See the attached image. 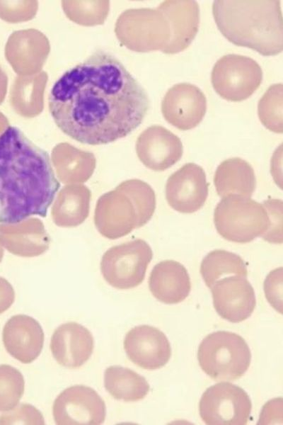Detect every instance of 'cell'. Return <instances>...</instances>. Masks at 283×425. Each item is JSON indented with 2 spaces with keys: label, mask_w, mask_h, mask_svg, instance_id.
<instances>
[{
  "label": "cell",
  "mask_w": 283,
  "mask_h": 425,
  "mask_svg": "<svg viewBox=\"0 0 283 425\" xmlns=\"http://www.w3.org/2000/svg\"><path fill=\"white\" fill-rule=\"evenodd\" d=\"M161 109L164 119L180 130L195 128L207 110V98L197 86L189 83L173 85L162 99Z\"/></svg>",
  "instance_id": "obj_12"
},
{
  "label": "cell",
  "mask_w": 283,
  "mask_h": 425,
  "mask_svg": "<svg viewBox=\"0 0 283 425\" xmlns=\"http://www.w3.org/2000/svg\"><path fill=\"white\" fill-rule=\"evenodd\" d=\"M104 386L115 399L136 402L144 399L149 391L146 380L134 370L113 366L104 372Z\"/></svg>",
  "instance_id": "obj_23"
},
{
  "label": "cell",
  "mask_w": 283,
  "mask_h": 425,
  "mask_svg": "<svg viewBox=\"0 0 283 425\" xmlns=\"http://www.w3.org/2000/svg\"><path fill=\"white\" fill-rule=\"evenodd\" d=\"M149 287L151 294L160 302L177 304L188 296L191 283L183 265L173 260H165L152 269Z\"/></svg>",
  "instance_id": "obj_20"
},
{
  "label": "cell",
  "mask_w": 283,
  "mask_h": 425,
  "mask_svg": "<svg viewBox=\"0 0 283 425\" xmlns=\"http://www.w3.org/2000/svg\"><path fill=\"white\" fill-rule=\"evenodd\" d=\"M51 161L55 175L64 184H82L93 174L96 162L93 157L76 153L67 154L56 152Z\"/></svg>",
  "instance_id": "obj_25"
},
{
  "label": "cell",
  "mask_w": 283,
  "mask_h": 425,
  "mask_svg": "<svg viewBox=\"0 0 283 425\" xmlns=\"http://www.w3.org/2000/svg\"><path fill=\"white\" fill-rule=\"evenodd\" d=\"M15 300V291L11 284L0 276V314L7 310Z\"/></svg>",
  "instance_id": "obj_31"
},
{
  "label": "cell",
  "mask_w": 283,
  "mask_h": 425,
  "mask_svg": "<svg viewBox=\"0 0 283 425\" xmlns=\"http://www.w3.org/2000/svg\"><path fill=\"white\" fill-rule=\"evenodd\" d=\"M214 183L220 197L238 194L250 198L255 190L256 178L249 163L233 157L224 160L218 166Z\"/></svg>",
  "instance_id": "obj_22"
},
{
  "label": "cell",
  "mask_w": 283,
  "mask_h": 425,
  "mask_svg": "<svg viewBox=\"0 0 283 425\" xmlns=\"http://www.w3.org/2000/svg\"><path fill=\"white\" fill-rule=\"evenodd\" d=\"M149 107L141 84L117 58L100 50L65 72L48 97L59 129L89 145L126 137L142 123Z\"/></svg>",
  "instance_id": "obj_1"
},
{
  "label": "cell",
  "mask_w": 283,
  "mask_h": 425,
  "mask_svg": "<svg viewBox=\"0 0 283 425\" xmlns=\"http://www.w3.org/2000/svg\"><path fill=\"white\" fill-rule=\"evenodd\" d=\"M216 312L224 319L238 323L253 312L256 299L247 277L233 275L221 278L210 288Z\"/></svg>",
  "instance_id": "obj_13"
},
{
  "label": "cell",
  "mask_w": 283,
  "mask_h": 425,
  "mask_svg": "<svg viewBox=\"0 0 283 425\" xmlns=\"http://www.w3.org/2000/svg\"><path fill=\"white\" fill-rule=\"evenodd\" d=\"M251 400L241 387L230 382H219L202 395L200 415L209 425H244L249 420Z\"/></svg>",
  "instance_id": "obj_9"
},
{
  "label": "cell",
  "mask_w": 283,
  "mask_h": 425,
  "mask_svg": "<svg viewBox=\"0 0 283 425\" xmlns=\"http://www.w3.org/2000/svg\"><path fill=\"white\" fill-rule=\"evenodd\" d=\"M197 358L202 370L215 380H236L248 369L251 353L240 335L218 331L200 343Z\"/></svg>",
  "instance_id": "obj_5"
},
{
  "label": "cell",
  "mask_w": 283,
  "mask_h": 425,
  "mask_svg": "<svg viewBox=\"0 0 283 425\" xmlns=\"http://www.w3.org/2000/svg\"><path fill=\"white\" fill-rule=\"evenodd\" d=\"M264 290L270 305L282 313V267L275 268L267 275L264 282Z\"/></svg>",
  "instance_id": "obj_30"
},
{
  "label": "cell",
  "mask_w": 283,
  "mask_h": 425,
  "mask_svg": "<svg viewBox=\"0 0 283 425\" xmlns=\"http://www.w3.org/2000/svg\"><path fill=\"white\" fill-rule=\"evenodd\" d=\"M52 414L59 425H98L105 421L106 407L96 391L78 385L65 389L57 397Z\"/></svg>",
  "instance_id": "obj_10"
},
{
  "label": "cell",
  "mask_w": 283,
  "mask_h": 425,
  "mask_svg": "<svg viewBox=\"0 0 283 425\" xmlns=\"http://www.w3.org/2000/svg\"><path fill=\"white\" fill-rule=\"evenodd\" d=\"M153 251L147 242L137 239L108 249L100 261L105 281L117 289H130L141 284Z\"/></svg>",
  "instance_id": "obj_7"
},
{
  "label": "cell",
  "mask_w": 283,
  "mask_h": 425,
  "mask_svg": "<svg viewBox=\"0 0 283 425\" xmlns=\"http://www.w3.org/2000/svg\"><path fill=\"white\" fill-rule=\"evenodd\" d=\"M50 244L45 225L38 218L30 217L16 223H0V245L13 255L36 257L45 253Z\"/></svg>",
  "instance_id": "obj_16"
},
{
  "label": "cell",
  "mask_w": 283,
  "mask_h": 425,
  "mask_svg": "<svg viewBox=\"0 0 283 425\" xmlns=\"http://www.w3.org/2000/svg\"><path fill=\"white\" fill-rule=\"evenodd\" d=\"M262 71L253 59L236 54L219 58L214 64L211 81L214 91L225 100L241 101L259 87Z\"/></svg>",
  "instance_id": "obj_8"
},
{
  "label": "cell",
  "mask_w": 283,
  "mask_h": 425,
  "mask_svg": "<svg viewBox=\"0 0 283 425\" xmlns=\"http://www.w3.org/2000/svg\"><path fill=\"white\" fill-rule=\"evenodd\" d=\"M200 273L206 284L211 288L220 278L233 275L247 277L248 270L242 258L231 251L216 249L208 253L202 259Z\"/></svg>",
  "instance_id": "obj_24"
},
{
  "label": "cell",
  "mask_w": 283,
  "mask_h": 425,
  "mask_svg": "<svg viewBox=\"0 0 283 425\" xmlns=\"http://www.w3.org/2000/svg\"><path fill=\"white\" fill-rule=\"evenodd\" d=\"M45 424L41 412L28 404H22L0 416V424Z\"/></svg>",
  "instance_id": "obj_29"
},
{
  "label": "cell",
  "mask_w": 283,
  "mask_h": 425,
  "mask_svg": "<svg viewBox=\"0 0 283 425\" xmlns=\"http://www.w3.org/2000/svg\"><path fill=\"white\" fill-rule=\"evenodd\" d=\"M153 188L139 179H129L103 194L97 200L94 224L98 232L116 239L146 225L156 209Z\"/></svg>",
  "instance_id": "obj_4"
},
{
  "label": "cell",
  "mask_w": 283,
  "mask_h": 425,
  "mask_svg": "<svg viewBox=\"0 0 283 425\" xmlns=\"http://www.w3.org/2000/svg\"><path fill=\"white\" fill-rule=\"evenodd\" d=\"M283 85L275 84L265 92L258 104V115L262 124L275 133L283 132Z\"/></svg>",
  "instance_id": "obj_26"
},
{
  "label": "cell",
  "mask_w": 283,
  "mask_h": 425,
  "mask_svg": "<svg viewBox=\"0 0 283 425\" xmlns=\"http://www.w3.org/2000/svg\"><path fill=\"white\" fill-rule=\"evenodd\" d=\"M59 186L48 153L7 127L0 134V223L46 217Z\"/></svg>",
  "instance_id": "obj_2"
},
{
  "label": "cell",
  "mask_w": 283,
  "mask_h": 425,
  "mask_svg": "<svg viewBox=\"0 0 283 425\" xmlns=\"http://www.w3.org/2000/svg\"><path fill=\"white\" fill-rule=\"evenodd\" d=\"M94 340L91 332L76 322L59 326L50 341L52 354L56 361L68 368L83 366L92 355Z\"/></svg>",
  "instance_id": "obj_17"
},
{
  "label": "cell",
  "mask_w": 283,
  "mask_h": 425,
  "mask_svg": "<svg viewBox=\"0 0 283 425\" xmlns=\"http://www.w3.org/2000/svg\"><path fill=\"white\" fill-rule=\"evenodd\" d=\"M214 222L223 238L236 243H248L262 237L270 225L262 204L238 194L222 198L215 208Z\"/></svg>",
  "instance_id": "obj_6"
},
{
  "label": "cell",
  "mask_w": 283,
  "mask_h": 425,
  "mask_svg": "<svg viewBox=\"0 0 283 425\" xmlns=\"http://www.w3.org/2000/svg\"><path fill=\"white\" fill-rule=\"evenodd\" d=\"M91 192L83 184L64 186L56 195L51 208L53 222L60 227H75L87 219Z\"/></svg>",
  "instance_id": "obj_21"
},
{
  "label": "cell",
  "mask_w": 283,
  "mask_h": 425,
  "mask_svg": "<svg viewBox=\"0 0 283 425\" xmlns=\"http://www.w3.org/2000/svg\"><path fill=\"white\" fill-rule=\"evenodd\" d=\"M266 209L270 220L268 230L262 238L273 244H282V201L278 199H271L262 203Z\"/></svg>",
  "instance_id": "obj_28"
},
{
  "label": "cell",
  "mask_w": 283,
  "mask_h": 425,
  "mask_svg": "<svg viewBox=\"0 0 283 425\" xmlns=\"http://www.w3.org/2000/svg\"><path fill=\"white\" fill-rule=\"evenodd\" d=\"M136 149L143 164L155 171H163L174 165L183 152L180 139L157 125L148 128L139 135Z\"/></svg>",
  "instance_id": "obj_15"
},
{
  "label": "cell",
  "mask_w": 283,
  "mask_h": 425,
  "mask_svg": "<svg viewBox=\"0 0 283 425\" xmlns=\"http://www.w3.org/2000/svg\"><path fill=\"white\" fill-rule=\"evenodd\" d=\"M4 249H3V247L0 245V263L1 262L3 257H4Z\"/></svg>",
  "instance_id": "obj_32"
},
{
  "label": "cell",
  "mask_w": 283,
  "mask_h": 425,
  "mask_svg": "<svg viewBox=\"0 0 283 425\" xmlns=\"http://www.w3.org/2000/svg\"><path fill=\"white\" fill-rule=\"evenodd\" d=\"M3 342L11 356L23 363H30L42 351L44 332L35 319L26 314H16L4 327Z\"/></svg>",
  "instance_id": "obj_18"
},
{
  "label": "cell",
  "mask_w": 283,
  "mask_h": 425,
  "mask_svg": "<svg viewBox=\"0 0 283 425\" xmlns=\"http://www.w3.org/2000/svg\"><path fill=\"white\" fill-rule=\"evenodd\" d=\"M214 21L233 44L265 56L283 49V21L277 0H216L212 4Z\"/></svg>",
  "instance_id": "obj_3"
},
{
  "label": "cell",
  "mask_w": 283,
  "mask_h": 425,
  "mask_svg": "<svg viewBox=\"0 0 283 425\" xmlns=\"http://www.w3.org/2000/svg\"><path fill=\"white\" fill-rule=\"evenodd\" d=\"M158 8L167 17L172 30L171 41L162 52L175 54L183 51L191 44L198 31V4L191 0H167Z\"/></svg>",
  "instance_id": "obj_19"
},
{
  "label": "cell",
  "mask_w": 283,
  "mask_h": 425,
  "mask_svg": "<svg viewBox=\"0 0 283 425\" xmlns=\"http://www.w3.org/2000/svg\"><path fill=\"white\" fill-rule=\"evenodd\" d=\"M25 380L22 373L8 365H0V412L16 407L22 397Z\"/></svg>",
  "instance_id": "obj_27"
},
{
  "label": "cell",
  "mask_w": 283,
  "mask_h": 425,
  "mask_svg": "<svg viewBox=\"0 0 283 425\" xmlns=\"http://www.w3.org/2000/svg\"><path fill=\"white\" fill-rule=\"evenodd\" d=\"M208 196L204 169L195 163L183 165L171 175L166 185V198L173 209L181 213L200 210Z\"/></svg>",
  "instance_id": "obj_11"
},
{
  "label": "cell",
  "mask_w": 283,
  "mask_h": 425,
  "mask_svg": "<svg viewBox=\"0 0 283 425\" xmlns=\"http://www.w3.org/2000/svg\"><path fill=\"white\" fill-rule=\"evenodd\" d=\"M129 359L146 370L163 367L170 360L171 348L166 336L158 329L140 325L130 329L124 340Z\"/></svg>",
  "instance_id": "obj_14"
}]
</instances>
